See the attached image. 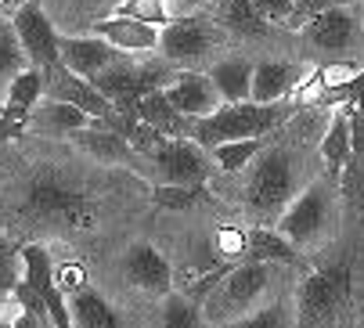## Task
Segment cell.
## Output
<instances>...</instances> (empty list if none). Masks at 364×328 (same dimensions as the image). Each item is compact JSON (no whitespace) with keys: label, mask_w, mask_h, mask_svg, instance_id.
<instances>
[{"label":"cell","mask_w":364,"mask_h":328,"mask_svg":"<svg viewBox=\"0 0 364 328\" xmlns=\"http://www.w3.org/2000/svg\"><path fill=\"white\" fill-rule=\"evenodd\" d=\"M343 112H346V120H350L353 159H360V155H364V94H360V97H353V101H346V105H343Z\"/></svg>","instance_id":"cell-36"},{"label":"cell","mask_w":364,"mask_h":328,"mask_svg":"<svg viewBox=\"0 0 364 328\" xmlns=\"http://www.w3.org/2000/svg\"><path fill=\"white\" fill-rule=\"evenodd\" d=\"M224 40V33L202 15H181L170 18L159 29V54L170 58L173 65H198L202 58H210V51Z\"/></svg>","instance_id":"cell-8"},{"label":"cell","mask_w":364,"mask_h":328,"mask_svg":"<svg viewBox=\"0 0 364 328\" xmlns=\"http://www.w3.org/2000/svg\"><path fill=\"white\" fill-rule=\"evenodd\" d=\"M252 69L256 65L245 62V58H224V62L213 65L210 76H213L224 101H249L252 97Z\"/></svg>","instance_id":"cell-25"},{"label":"cell","mask_w":364,"mask_h":328,"mask_svg":"<svg viewBox=\"0 0 364 328\" xmlns=\"http://www.w3.org/2000/svg\"><path fill=\"white\" fill-rule=\"evenodd\" d=\"M22 278L47 300V310H50V321H55V328H69V324H73L65 292H62L58 282H55V263H50L47 245H40V242L22 245Z\"/></svg>","instance_id":"cell-13"},{"label":"cell","mask_w":364,"mask_h":328,"mask_svg":"<svg viewBox=\"0 0 364 328\" xmlns=\"http://www.w3.org/2000/svg\"><path fill=\"white\" fill-rule=\"evenodd\" d=\"M303 83V65L296 62H256L252 69V101H282Z\"/></svg>","instance_id":"cell-20"},{"label":"cell","mask_w":364,"mask_h":328,"mask_svg":"<svg viewBox=\"0 0 364 328\" xmlns=\"http://www.w3.org/2000/svg\"><path fill=\"white\" fill-rule=\"evenodd\" d=\"M112 15H127V18H137V22H148V26H166L170 22V11H166V0H119L112 8Z\"/></svg>","instance_id":"cell-31"},{"label":"cell","mask_w":364,"mask_h":328,"mask_svg":"<svg viewBox=\"0 0 364 328\" xmlns=\"http://www.w3.org/2000/svg\"><path fill=\"white\" fill-rule=\"evenodd\" d=\"M245 260H264L282 267H303V249L289 242L278 228H249L245 231Z\"/></svg>","instance_id":"cell-21"},{"label":"cell","mask_w":364,"mask_h":328,"mask_svg":"<svg viewBox=\"0 0 364 328\" xmlns=\"http://www.w3.org/2000/svg\"><path fill=\"white\" fill-rule=\"evenodd\" d=\"M8 4H11V0H0V8H8Z\"/></svg>","instance_id":"cell-40"},{"label":"cell","mask_w":364,"mask_h":328,"mask_svg":"<svg viewBox=\"0 0 364 328\" xmlns=\"http://www.w3.org/2000/svg\"><path fill=\"white\" fill-rule=\"evenodd\" d=\"M360 8L353 4H332L325 11H318L314 18H310L303 26V40L310 47H318L325 54H346L357 47V36H360Z\"/></svg>","instance_id":"cell-10"},{"label":"cell","mask_w":364,"mask_h":328,"mask_svg":"<svg viewBox=\"0 0 364 328\" xmlns=\"http://www.w3.org/2000/svg\"><path fill=\"white\" fill-rule=\"evenodd\" d=\"M299 195V166L296 155L282 144H267L242 177V202L252 216H274Z\"/></svg>","instance_id":"cell-1"},{"label":"cell","mask_w":364,"mask_h":328,"mask_svg":"<svg viewBox=\"0 0 364 328\" xmlns=\"http://www.w3.org/2000/svg\"><path fill=\"white\" fill-rule=\"evenodd\" d=\"M321 162L328 166V177H336V181L343 177L346 162H353V137H350V120L343 108L332 116V123L321 137Z\"/></svg>","instance_id":"cell-23"},{"label":"cell","mask_w":364,"mask_h":328,"mask_svg":"<svg viewBox=\"0 0 364 328\" xmlns=\"http://www.w3.org/2000/svg\"><path fill=\"white\" fill-rule=\"evenodd\" d=\"M94 33L105 36L123 54H148L159 47V26H148V22H137L127 15H109V18L94 22Z\"/></svg>","instance_id":"cell-19"},{"label":"cell","mask_w":364,"mask_h":328,"mask_svg":"<svg viewBox=\"0 0 364 328\" xmlns=\"http://www.w3.org/2000/svg\"><path fill=\"white\" fill-rule=\"evenodd\" d=\"M296 101H224L213 116H205L195 123V141L202 148H213L220 141H238V137H264L274 134L285 120L296 116Z\"/></svg>","instance_id":"cell-2"},{"label":"cell","mask_w":364,"mask_h":328,"mask_svg":"<svg viewBox=\"0 0 364 328\" xmlns=\"http://www.w3.org/2000/svg\"><path fill=\"white\" fill-rule=\"evenodd\" d=\"M123 275H127L130 285H137V289L148 292V296H166V292H173V267H170V260L155 249L151 242H137V245L127 249Z\"/></svg>","instance_id":"cell-14"},{"label":"cell","mask_w":364,"mask_h":328,"mask_svg":"<svg viewBox=\"0 0 364 328\" xmlns=\"http://www.w3.org/2000/svg\"><path fill=\"white\" fill-rule=\"evenodd\" d=\"M18 267H22V249H15L11 242L0 238V300H8L18 285Z\"/></svg>","instance_id":"cell-32"},{"label":"cell","mask_w":364,"mask_h":328,"mask_svg":"<svg viewBox=\"0 0 364 328\" xmlns=\"http://www.w3.org/2000/svg\"><path fill=\"white\" fill-rule=\"evenodd\" d=\"M332 4H357V0H296V8H292L285 29H303L318 11H325V8H332Z\"/></svg>","instance_id":"cell-34"},{"label":"cell","mask_w":364,"mask_h":328,"mask_svg":"<svg viewBox=\"0 0 364 328\" xmlns=\"http://www.w3.org/2000/svg\"><path fill=\"white\" fill-rule=\"evenodd\" d=\"M69 141H73L80 152H87L90 159L109 162V166H123V162H130V159L137 155L134 144H130L116 127H109V123H90V127L69 134Z\"/></svg>","instance_id":"cell-18"},{"label":"cell","mask_w":364,"mask_h":328,"mask_svg":"<svg viewBox=\"0 0 364 328\" xmlns=\"http://www.w3.org/2000/svg\"><path fill=\"white\" fill-rule=\"evenodd\" d=\"M224 26L228 33L235 36H264L267 33V15L259 11L252 0H228V8H224Z\"/></svg>","instance_id":"cell-29"},{"label":"cell","mask_w":364,"mask_h":328,"mask_svg":"<svg viewBox=\"0 0 364 328\" xmlns=\"http://www.w3.org/2000/svg\"><path fill=\"white\" fill-rule=\"evenodd\" d=\"M350 303V267H321L310 270L296 296V321L299 324H332Z\"/></svg>","instance_id":"cell-6"},{"label":"cell","mask_w":364,"mask_h":328,"mask_svg":"<svg viewBox=\"0 0 364 328\" xmlns=\"http://www.w3.org/2000/svg\"><path fill=\"white\" fill-rule=\"evenodd\" d=\"M43 94H47V97H62V101L80 105L83 112H90L97 123L119 127L116 105L97 90V83L87 80V76H80V73H73V69L62 65V62H58V65H50V69H43Z\"/></svg>","instance_id":"cell-9"},{"label":"cell","mask_w":364,"mask_h":328,"mask_svg":"<svg viewBox=\"0 0 364 328\" xmlns=\"http://www.w3.org/2000/svg\"><path fill=\"white\" fill-rule=\"evenodd\" d=\"M271 267L264 260H242L217 282V292L205 296V324H238L259 307L271 289Z\"/></svg>","instance_id":"cell-5"},{"label":"cell","mask_w":364,"mask_h":328,"mask_svg":"<svg viewBox=\"0 0 364 328\" xmlns=\"http://www.w3.org/2000/svg\"><path fill=\"white\" fill-rule=\"evenodd\" d=\"M148 174L155 184H205L213 174V159L195 137H166L148 155Z\"/></svg>","instance_id":"cell-7"},{"label":"cell","mask_w":364,"mask_h":328,"mask_svg":"<svg viewBox=\"0 0 364 328\" xmlns=\"http://www.w3.org/2000/svg\"><path fill=\"white\" fill-rule=\"evenodd\" d=\"M141 120H148L151 127H159L166 137H195V123L191 116H184L181 108L170 101L166 90H151L141 97Z\"/></svg>","instance_id":"cell-22"},{"label":"cell","mask_w":364,"mask_h":328,"mask_svg":"<svg viewBox=\"0 0 364 328\" xmlns=\"http://www.w3.org/2000/svg\"><path fill=\"white\" fill-rule=\"evenodd\" d=\"M69 314L76 328H119V317L109 307V300L90 285L69 296Z\"/></svg>","instance_id":"cell-24"},{"label":"cell","mask_w":364,"mask_h":328,"mask_svg":"<svg viewBox=\"0 0 364 328\" xmlns=\"http://www.w3.org/2000/svg\"><path fill=\"white\" fill-rule=\"evenodd\" d=\"M252 4L267 15V22L285 26V22H289V15H292V8H296V0H252Z\"/></svg>","instance_id":"cell-38"},{"label":"cell","mask_w":364,"mask_h":328,"mask_svg":"<svg viewBox=\"0 0 364 328\" xmlns=\"http://www.w3.org/2000/svg\"><path fill=\"white\" fill-rule=\"evenodd\" d=\"M55 282H58V289L65 292V296H73V292H80V289H87L90 285V278H87V267L80 263V260H65V263H55Z\"/></svg>","instance_id":"cell-33"},{"label":"cell","mask_w":364,"mask_h":328,"mask_svg":"<svg viewBox=\"0 0 364 328\" xmlns=\"http://www.w3.org/2000/svg\"><path fill=\"white\" fill-rule=\"evenodd\" d=\"M184 4H191V8H202V4H210V0H184Z\"/></svg>","instance_id":"cell-39"},{"label":"cell","mask_w":364,"mask_h":328,"mask_svg":"<svg viewBox=\"0 0 364 328\" xmlns=\"http://www.w3.org/2000/svg\"><path fill=\"white\" fill-rule=\"evenodd\" d=\"M336 177H318V181H310L282 213H278V221L274 228L296 242L299 249H318L325 245L332 235H336V221H339V213H336Z\"/></svg>","instance_id":"cell-3"},{"label":"cell","mask_w":364,"mask_h":328,"mask_svg":"<svg viewBox=\"0 0 364 328\" xmlns=\"http://www.w3.org/2000/svg\"><path fill=\"white\" fill-rule=\"evenodd\" d=\"M151 199L159 209H195L210 199V188L205 184H155Z\"/></svg>","instance_id":"cell-30"},{"label":"cell","mask_w":364,"mask_h":328,"mask_svg":"<svg viewBox=\"0 0 364 328\" xmlns=\"http://www.w3.org/2000/svg\"><path fill=\"white\" fill-rule=\"evenodd\" d=\"M285 324H289V317H285V310H282L278 303L256 307L252 314H245V317L238 321V328H285Z\"/></svg>","instance_id":"cell-35"},{"label":"cell","mask_w":364,"mask_h":328,"mask_svg":"<svg viewBox=\"0 0 364 328\" xmlns=\"http://www.w3.org/2000/svg\"><path fill=\"white\" fill-rule=\"evenodd\" d=\"M271 144V134H264V137H238V141H220V144H213L210 152H213V159H217V166L224 170V174H242L249 162L259 155Z\"/></svg>","instance_id":"cell-26"},{"label":"cell","mask_w":364,"mask_h":328,"mask_svg":"<svg viewBox=\"0 0 364 328\" xmlns=\"http://www.w3.org/2000/svg\"><path fill=\"white\" fill-rule=\"evenodd\" d=\"M40 97H43V69L29 65L8 83V101L0 108V144L29 134V120Z\"/></svg>","instance_id":"cell-11"},{"label":"cell","mask_w":364,"mask_h":328,"mask_svg":"<svg viewBox=\"0 0 364 328\" xmlns=\"http://www.w3.org/2000/svg\"><path fill=\"white\" fill-rule=\"evenodd\" d=\"M119 47H112L105 36H62V65H69L73 73L94 80L105 65H112L119 58Z\"/></svg>","instance_id":"cell-16"},{"label":"cell","mask_w":364,"mask_h":328,"mask_svg":"<svg viewBox=\"0 0 364 328\" xmlns=\"http://www.w3.org/2000/svg\"><path fill=\"white\" fill-rule=\"evenodd\" d=\"M245 231H238V228H220L217 231V249H220V256L224 260H231V263H242L245 260Z\"/></svg>","instance_id":"cell-37"},{"label":"cell","mask_w":364,"mask_h":328,"mask_svg":"<svg viewBox=\"0 0 364 328\" xmlns=\"http://www.w3.org/2000/svg\"><path fill=\"white\" fill-rule=\"evenodd\" d=\"M97 123L90 112H83L80 105L62 101V97H40V105L33 108V120H29V134H55V137H69L83 127Z\"/></svg>","instance_id":"cell-17"},{"label":"cell","mask_w":364,"mask_h":328,"mask_svg":"<svg viewBox=\"0 0 364 328\" xmlns=\"http://www.w3.org/2000/svg\"><path fill=\"white\" fill-rule=\"evenodd\" d=\"M163 324L166 328H198L205 324V307L191 292H166L163 296Z\"/></svg>","instance_id":"cell-28"},{"label":"cell","mask_w":364,"mask_h":328,"mask_svg":"<svg viewBox=\"0 0 364 328\" xmlns=\"http://www.w3.org/2000/svg\"><path fill=\"white\" fill-rule=\"evenodd\" d=\"M33 62H29V54H26V47H22V40H18V29H15V22H4L0 18V87H8L22 69H29Z\"/></svg>","instance_id":"cell-27"},{"label":"cell","mask_w":364,"mask_h":328,"mask_svg":"<svg viewBox=\"0 0 364 328\" xmlns=\"http://www.w3.org/2000/svg\"><path fill=\"white\" fill-rule=\"evenodd\" d=\"M166 94H170V101L181 108V112H184V116H191V120H205V116H213L217 108L224 105V97H220V90H217L213 76L195 73V69H181V73L173 76V83L166 87Z\"/></svg>","instance_id":"cell-15"},{"label":"cell","mask_w":364,"mask_h":328,"mask_svg":"<svg viewBox=\"0 0 364 328\" xmlns=\"http://www.w3.org/2000/svg\"><path fill=\"white\" fill-rule=\"evenodd\" d=\"M15 29H18V40L29 54V62L36 69H50L62 62V36L55 29V22L47 18V11L36 4V0H29V4H22L15 11Z\"/></svg>","instance_id":"cell-12"},{"label":"cell","mask_w":364,"mask_h":328,"mask_svg":"<svg viewBox=\"0 0 364 328\" xmlns=\"http://www.w3.org/2000/svg\"><path fill=\"white\" fill-rule=\"evenodd\" d=\"M22 209L33 221L65 224V228H76V231H87L97 216L90 195L83 188H76L73 181H65L55 166H36V174L26 188Z\"/></svg>","instance_id":"cell-4"}]
</instances>
